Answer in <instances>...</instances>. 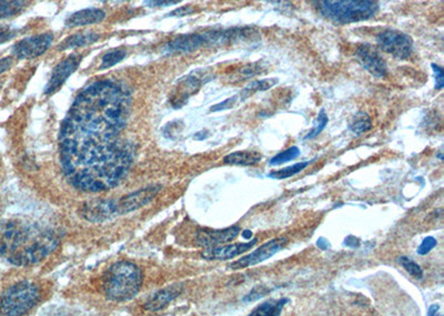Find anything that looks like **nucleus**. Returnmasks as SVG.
I'll list each match as a JSON object with an SVG mask.
<instances>
[{
	"label": "nucleus",
	"mask_w": 444,
	"mask_h": 316,
	"mask_svg": "<svg viewBox=\"0 0 444 316\" xmlns=\"http://www.w3.org/2000/svg\"><path fill=\"white\" fill-rule=\"evenodd\" d=\"M131 110V92L113 80L94 82L77 96L59 131L60 164L76 189L107 191L129 174L135 147L123 132Z\"/></svg>",
	"instance_id": "nucleus-1"
},
{
	"label": "nucleus",
	"mask_w": 444,
	"mask_h": 316,
	"mask_svg": "<svg viewBox=\"0 0 444 316\" xmlns=\"http://www.w3.org/2000/svg\"><path fill=\"white\" fill-rule=\"evenodd\" d=\"M58 244L57 233L38 222L13 219L0 225V255L13 266H35Z\"/></svg>",
	"instance_id": "nucleus-2"
},
{
	"label": "nucleus",
	"mask_w": 444,
	"mask_h": 316,
	"mask_svg": "<svg viewBox=\"0 0 444 316\" xmlns=\"http://www.w3.org/2000/svg\"><path fill=\"white\" fill-rule=\"evenodd\" d=\"M143 282V271L139 266L128 261H121L108 269L102 286L110 301L127 302L139 293Z\"/></svg>",
	"instance_id": "nucleus-3"
},
{
	"label": "nucleus",
	"mask_w": 444,
	"mask_h": 316,
	"mask_svg": "<svg viewBox=\"0 0 444 316\" xmlns=\"http://www.w3.org/2000/svg\"><path fill=\"white\" fill-rule=\"evenodd\" d=\"M314 5L323 17L339 23L367 21L379 9L375 0H314Z\"/></svg>",
	"instance_id": "nucleus-4"
},
{
	"label": "nucleus",
	"mask_w": 444,
	"mask_h": 316,
	"mask_svg": "<svg viewBox=\"0 0 444 316\" xmlns=\"http://www.w3.org/2000/svg\"><path fill=\"white\" fill-rule=\"evenodd\" d=\"M40 288L31 281L13 284L0 296V315L17 316L28 313L40 300Z\"/></svg>",
	"instance_id": "nucleus-5"
},
{
	"label": "nucleus",
	"mask_w": 444,
	"mask_h": 316,
	"mask_svg": "<svg viewBox=\"0 0 444 316\" xmlns=\"http://www.w3.org/2000/svg\"><path fill=\"white\" fill-rule=\"evenodd\" d=\"M52 43H54V35L51 33L26 37L13 45L11 48V55L13 58L19 59V60L38 58L49 50Z\"/></svg>",
	"instance_id": "nucleus-6"
},
{
	"label": "nucleus",
	"mask_w": 444,
	"mask_h": 316,
	"mask_svg": "<svg viewBox=\"0 0 444 316\" xmlns=\"http://www.w3.org/2000/svg\"><path fill=\"white\" fill-rule=\"evenodd\" d=\"M289 240L287 237H277L268 242L263 243L257 250L251 252L250 254L245 255L243 258L230 263L229 269L231 270H240V269L250 268V266L260 264L263 261L269 260L273 255L280 252L282 249L288 244Z\"/></svg>",
	"instance_id": "nucleus-7"
},
{
	"label": "nucleus",
	"mask_w": 444,
	"mask_h": 316,
	"mask_svg": "<svg viewBox=\"0 0 444 316\" xmlns=\"http://www.w3.org/2000/svg\"><path fill=\"white\" fill-rule=\"evenodd\" d=\"M379 47L387 54L399 59H406L411 56L414 44L410 37L396 30H386L379 35Z\"/></svg>",
	"instance_id": "nucleus-8"
},
{
	"label": "nucleus",
	"mask_w": 444,
	"mask_h": 316,
	"mask_svg": "<svg viewBox=\"0 0 444 316\" xmlns=\"http://www.w3.org/2000/svg\"><path fill=\"white\" fill-rule=\"evenodd\" d=\"M82 59H84L82 55L72 54L59 62L51 72L50 79L45 87V95H52L62 87L68 78L78 69Z\"/></svg>",
	"instance_id": "nucleus-9"
},
{
	"label": "nucleus",
	"mask_w": 444,
	"mask_h": 316,
	"mask_svg": "<svg viewBox=\"0 0 444 316\" xmlns=\"http://www.w3.org/2000/svg\"><path fill=\"white\" fill-rule=\"evenodd\" d=\"M206 45L204 33H187L178 35L167 41L162 48L165 55L192 54Z\"/></svg>",
	"instance_id": "nucleus-10"
},
{
	"label": "nucleus",
	"mask_w": 444,
	"mask_h": 316,
	"mask_svg": "<svg viewBox=\"0 0 444 316\" xmlns=\"http://www.w3.org/2000/svg\"><path fill=\"white\" fill-rule=\"evenodd\" d=\"M159 190L160 186H149L128 194L117 203L118 215H126L145 207L151 200L155 199V196L159 193Z\"/></svg>",
	"instance_id": "nucleus-11"
},
{
	"label": "nucleus",
	"mask_w": 444,
	"mask_h": 316,
	"mask_svg": "<svg viewBox=\"0 0 444 316\" xmlns=\"http://www.w3.org/2000/svg\"><path fill=\"white\" fill-rule=\"evenodd\" d=\"M240 227L233 225L223 230L200 229L197 232L196 241L198 245L204 247H217L231 242L240 235Z\"/></svg>",
	"instance_id": "nucleus-12"
},
{
	"label": "nucleus",
	"mask_w": 444,
	"mask_h": 316,
	"mask_svg": "<svg viewBox=\"0 0 444 316\" xmlns=\"http://www.w3.org/2000/svg\"><path fill=\"white\" fill-rule=\"evenodd\" d=\"M258 242V239H253L250 242L247 243H233V244L217 245V247H207L204 252L201 253L202 258L210 261H226L230 259L235 258L239 255L243 254L247 251L250 250L255 243Z\"/></svg>",
	"instance_id": "nucleus-13"
},
{
	"label": "nucleus",
	"mask_w": 444,
	"mask_h": 316,
	"mask_svg": "<svg viewBox=\"0 0 444 316\" xmlns=\"http://www.w3.org/2000/svg\"><path fill=\"white\" fill-rule=\"evenodd\" d=\"M357 58L367 72L372 76L383 78L387 76V64L382 57L369 45H362L357 50Z\"/></svg>",
	"instance_id": "nucleus-14"
},
{
	"label": "nucleus",
	"mask_w": 444,
	"mask_h": 316,
	"mask_svg": "<svg viewBox=\"0 0 444 316\" xmlns=\"http://www.w3.org/2000/svg\"><path fill=\"white\" fill-rule=\"evenodd\" d=\"M82 215L90 222H104L118 215L117 203L107 200H96L84 205Z\"/></svg>",
	"instance_id": "nucleus-15"
},
{
	"label": "nucleus",
	"mask_w": 444,
	"mask_h": 316,
	"mask_svg": "<svg viewBox=\"0 0 444 316\" xmlns=\"http://www.w3.org/2000/svg\"><path fill=\"white\" fill-rule=\"evenodd\" d=\"M106 13L99 8H87L76 11L67 18V28H76L84 26L97 25L105 21Z\"/></svg>",
	"instance_id": "nucleus-16"
},
{
	"label": "nucleus",
	"mask_w": 444,
	"mask_h": 316,
	"mask_svg": "<svg viewBox=\"0 0 444 316\" xmlns=\"http://www.w3.org/2000/svg\"><path fill=\"white\" fill-rule=\"evenodd\" d=\"M182 292V284H172L168 288H162L160 291L156 292L147 303L145 304V309L149 312H158L165 309L170 302L178 298Z\"/></svg>",
	"instance_id": "nucleus-17"
},
{
	"label": "nucleus",
	"mask_w": 444,
	"mask_h": 316,
	"mask_svg": "<svg viewBox=\"0 0 444 316\" xmlns=\"http://www.w3.org/2000/svg\"><path fill=\"white\" fill-rule=\"evenodd\" d=\"M99 38V33H95V31H79V33H74L72 36L64 39L62 44L59 45L58 49L64 51L90 46V45L96 44Z\"/></svg>",
	"instance_id": "nucleus-18"
},
{
	"label": "nucleus",
	"mask_w": 444,
	"mask_h": 316,
	"mask_svg": "<svg viewBox=\"0 0 444 316\" xmlns=\"http://www.w3.org/2000/svg\"><path fill=\"white\" fill-rule=\"evenodd\" d=\"M262 160V156L258 151H235L223 158L226 164L231 166L252 167Z\"/></svg>",
	"instance_id": "nucleus-19"
},
{
	"label": "nucleus",
	"mask_w": 444,
	"mask_h": 316,
	"mask_svg": "<svg viewBox=\"0 0 444 316\" xmlns=\"http://www.w3.org/2000/svg\"><path fill=\"white\" fill-rule=\"evenodd\" d=\"M30 3L31 0H0V21L17 17Z\"/></svg>",
	"instance_id": "nucleus-20"
},
{
	"label": "nucleus",
	"mask_w": 444,
	"mask_h": 316,
	"mask_svg": "<svg viewBox=\"0 0 444 316\" xmlns=\"http://www.w3.org/2000/svg\"><path fill=\"white\" fill-rule=\"evenodd\" d=\"M290 302L289 298H280V300H270V301L263 302L260 305L257 306L249 315L250 316H278L282 313L284 306Z\"/></svg>",
	"instance_id": "nucleus-21"
},
{
	"label": "nucleus",
	"mask_w": 444,
	"mask_h": 316,
	"mask_svg": "<svg viewBox=\"0 0 444 316\" xmlns=\"http://www.w3.org/2000/svg\"><path fill=\"white\" fill-rule=\"evenodd\" d=\"M277 84H278V79L255 80V81L248 84L247 87L240 92L239 97L247 99L249 96L252 95L255 92L266 91V90L272 88L273 86H276Z\"/></svg>",
	"instance_id": "nucleus-22"
},
{
	"label": "nucleus",
	"mask_w": 444,
	"mask_h": 316,
	"mask_svg": "<svg viewBox=\"0 0 444 316\" xmlns=\"http://www.w3.org/2000/svg\"><path fill=\"white\" fill-rule=\"evenodd\" d=\"M127 56V50L125 48H116L113 50L108 51L107 54L104 55L101 58V64H100L99 69H109L111 67L116 66L119 62H123V59Z\"/></svg>",
	"instance_id": "nucleus-23"
},
{
	"label": "nucleus",
	"mask_w": 444,
	"mask_h": 316,
	"mask_svg": "<svg viewBox=\"0 0 444 316\" xmlns=\"http://www.w3.org/2000/svg\"><path fill=\"white\" fill-rule=\"evenodd\" d=\"M309 164L310 162H308V161L299 162V164H294V166L287 167V168L280 169V170L272 171V172L268 174V176L271 179H277V180H284V179L292 178V176L300 174V172L304 171Z\"/></svg>",
	"instance_id": "nucleus-24"
},
{
	"label": "nucleus",
	"mask_w": 444,
	"mask_h": 316,
	"mask_svg": "<svg viewBox=\"0 0 444 316\" xmlns=\"http://www.w3.org/2000/svg\"><path fill=\"white\" fill-rule=\"evenodd\" d=\"M371 128H372L371 118L367 113H357L349 125L350 130L353 131L355 135H363L370 130Z\"/></svg>",
	"instance_id": "nucleus-25"
},
{
	"label": "nucleus",
	"mask_w": 444,
	"mask_h": 316,
	"mask_svg": "<svg viewBox=\"0 0 444 316\" xmlns=\"http://www.w3.org/2000/svg\"><path fill=\"white\" fill-rule=\"evenodd\" d=\"M299 156H300V149L296 146L292 147V148L287 149V150L281 151L277 156L271 158V160L269 161V164L272 167L280 166V164L294 160Z\"/></svg>",
	"instance_id": "nucleus-26"
},
{
	"label": "nucleus",
	"mask_w": 444,
	"mask_h": 316,
	"mask_svg": "<svg viewBox=\"0 0 444 316\" xmlns=\"http://www.w3.org/2000/svg\"><path fill=\"white\" fill-rule=\"evenodd\" d=\"M399 263L401 266L406 271V272L412 276V278H416V280H421L423 278V270L418 263L414 262L408 256H400L399 258Z\"/></svg>",
	"instance_id": "nucleus-27"
},
{
	"label": "nucleus",
	"mask_w": 444,
	"mask_h": 316,
	"mask_svg": "<svg viewBox=\"0 0 444 316\" xmlns=\"http://www.w3.org/2000/svg\"><path fill=\"white\" fill-rule=\"evenodd\" d=\"M328 121H329V118H328L326 111L322 109L321 111H320L319 115H318L317 120L314 123L311 131L304 137V140L317 138L318 135L323 131L324 128L327 127Z\"/></svg>",
	"instance_id": "nucleus-28"
},
{
	"label": "nucleus",
	"mask_w": 444,
	"mask_h": 316,
	"mask_svg": "<svg viewBox=\"0 0 444 316\" xmlns=\"http://www.w3.org/2000/svg\"><path fill=\"white\" fill-rule=\"evenodd\" d=\"M19 29L11 25H0V45L13 40L19 33Z\"/></svg>",
	"instance_id": "nucleus-29"
},
{
	"label": "nucleus",
	"mask_w": 444,
	"mask_h": 316,
	"mask_svg": "<svg viewBox=\"0 0 444 316\" xmlns=\"http://www.w3.org/2000/svg\"><path fill=\"white\" fill-rule=\"evenodd\" d=\"M269 292H271L270 288L266 286H258L253 288L251 290L250 293H248L247 295L243 298V302H253L257 301V300H260L263 296H266L267 294H269Z\"/></svg>",
	"instance_id": "nucleus-30"
},
{
	"label": "nucleus",
	"mask_w": 444,
	"mask_h": 316,
	"mask_svg": "<svg viewBox=\"0 0 444 316\" xmlns=\"http://www.w3.org/2000/svg\"><path fill=\"white\" fill-rule=\"evenodd\" d=\"M438 241L435 237H428L426 239H423L420 247H418V254L419 255H426L428 253L431 252L433 250L434 247H437Z\"/></svg>",
	"instance_id": "nucleus-31"
},
{
	"label": "nucleus",
	"mask_w": 444,
	"mask_h": 316,
	"mask_svg": "<svg viewBox=\"0 0 444 316\" xmlns=\"http://www.w3.org/2000/svg\"><path fill=\"white\" fill-rule=\"evenodd\" d=\"M182 0H145V6L149 8H165L176 5Z\"/></svg>",
	"instance_id": "nucleus-32"
},
{
	"label": "nucleus",
	"mask_w": 444,
	"mask_h": 316,
	"mask_svg": "<svg viewBox=\"0 0 444 316\" xmlns=\"http://www.w3.org/2000/svg\"><path fill=\"white\" fill-rule=\"evenodd\" d=\"M237 101L238 96H233V97L228 98L225 101L220 102L218 105L213 106L210 111H211V113H217V111H221V110L231 109V108L235 107Z\"/></svg>",
	"instance_id": "nucleus-33"
},
{
	"label": "nucleus",
	"mask_w": 444,
	"mask_h": 316,
	"mask_svg": "<svg viewBox=\"0 0 444 316\" xmlns=\"http://www.w3.org/2000/svg\"><path fill=\"white\" fill-rule=\"evenodd\" d=\"M432 69H433L434 77H435V89L441 90L444 86V74L443 69L438 64H431Z\"/></svg>",
	"instance_id": "nucleus-34"
},
{
	"label": "nucleus",
	"mask_w": 444,
	"mask_h": 316,
	"mask_svg": "<svg viewBox=\"0 0 444 316\" xmlns=\"http://www.w3.org/2000/svg\"><path fill=\"white\" fill-rule=\"evenodd\" d=\"M194 13V7L187 5L184 6V7L178 8V9H174L172 13H169L168 17H178V18H182V17H184V16L192 15V13Z\"/></svg>",
	"instance_id": "nucleus-35"
},
{
	"label": "nucleus",
	"mask_w": 444,
	"mask_h": 316,
	"mask_svg": "<svg viewBox=\"0 0 444 316\" xmlns=\"http://www.w3.org/2000/svg\"><path fill=\"white\" fill-rule=\"evenodd\" d=\"M13 64V57H5L0 59V74H5L6 72L11 69Z\"/></svg>",
	"instance_id": "nucleus-36"
},
{
	"label": "nucleus",
	"mask_w": 444,
	"mask_h": 316,
	"mask_svg": "<svg viewBox=\"0 0 444 316\" xmlns=\"http://www.w3.org/2000/svg\"><path fill=\"white\" fill-rule=\"evenodd\" d=\"M343 245L350 247V249H355V247L360 245V240H359L357 237H353V235H349V237H345V241H343Z\"/></svg>",
	"instance_id": "nucleus-37"
},
{
	"label": "nucleus",
	"mask_w": 444,
	"mask_h": 316,
	"mask_svg": "<svg viewBox=\"0 0 444 316\" xmlns=\"http://www.w3.org/2000/svg\"><path fill=\"white\" fill-rule=\"evenodd\" d=\"M317 247L321 250L326 251L329 250L331 245H330L329 241L327 239H324V237H319L317 241Z\"/></svg>",
	"instance_id": "nucleus-38"
},
{
	"label": "nucleus",
	"mask_w": 444,
	"mask_h": 316,
	"mask_svg": "<svg viewBox=\"0 0 444 316\" xmlns=\"http://www.w3.org/2000/svg\"><path fill=\"white\" fill-rule=\"evenodd\" d=\"M440 310L439 304H433V305L430 306L429 311H428V315L433 316L438 313V311Z\"/></svg>",
	"instance_id": "nucleus-39"
},
{
	"label": "nucleus",
	"mask_w": 444,
	"mask_h": 316,
	"mask_svg": "<svg viewBox=\"0 0 444 316\" xmlns=\"http://www.w3.org/2000/svg\"><path fill=\"white\" fill-rule=\"evenodd\" d=\"M252 235V232H251L250 230H245V231H243V233H241V237H243L245 240H250Z\"/></svg>",
	"instance_id": "nucleus-40"
},
{
	"label": "nucleus",
	"mask_w": 444,
	"mask_h": 316,
	"mask_svg": "<svg viewBox=\"0 0 444 316\" xmlns=\"http://www.w3.org/2000/svg\"><path fill=\"white\" fill-rule=\"evenodd\" d=\"M266 1H269V3L273 4H281L284 3V0H266Z\"/></svg>",
	"instance_id": "nucleus-41"
},
{
	"label": "nucleus",
	"mask_w": 444,
	"mask_h": 316,
	"mask_svg": "<svg viewBox=\"0 0 444 316\" xmlns=\"http://www.w3.org/2000/svg\"><path fill=\"white\" fill-rule=\"evenodd\" d=\"M101 1H118V3H121L123 0H101Z\"/></svg>",
	"instance_id": "nucleus-42"
}]
</instances>
